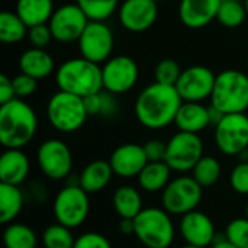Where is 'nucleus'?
I'll list each match as a JSON object with an SVG mask.
<instances>
[{
    "label": "nucleus",
    "mask_w": 248,
    "mask_h": 248,
    "mask_svg": "<svg viewBox=\"0 0 248 248\" xmlns=\"http://www.w3.org/2000/svg\"><path fill=\"white\" fill-rule=\"evenodd\" d=\"M140 77V68L128 55L110 57L102 67L103 90L112 94H124L134 89Z\"/></svg>",
    "instance_id": "nucleus-13"
},
{
    "label": "nucleus",
    "mask_w": 248,
    "mask_h": 248,
    "mask_svg": "<svg viewBox=\"0 0 248 248\" xmlns=\"http://www.w3.org/2000/svg\"><path fill=\"white\" fill-rule=\"evenodd\" d=\"M246 215H247V218H248V205H247V208H246Z\"/></svg>",
    "instance_id": "nucleus-47"
},
{
    "label": "nucleus",
    "mask_w": 248,
    "mask_h": 248,
    "mask_svg": "<svg viewBox=\"0 0 248 248\" xmlns=\"http://www.w3.org/2000/svg\"><path fill=\"white\" fill-rule=\"evenodd\" d=\"M52 0H17L16 13L28 28L48 23L54 13Z\"/></svg>",
    "instance_id": "nucleus-24"
},
{
    "label": "nucleus",
    "mask_w": 248,
    "mask_h": 248,
    "mask_svg": "<svg viewBox=\"0 0 248 248\" xmlns=\"http://www.w3.org/2000/svg\"><path fill=\"white\" fill-rule=\"evenodd\" d=\"M55 81L60 90L80 97H87L103 90L100 64L83 57L62 62L55 73Z\"/></svg>",
    "instance_id": "nucleus-3"
},
{
    "label": "nucleus",
    "mask_w": 248,
    "mask_h": 248,
    "mask_svg": "<svg viewBox=\"0 0 248 248\" xmlns=\"http://www.w3.org/2000/svg\"><path fill=\"white\" fill-rule=\"evenodd\" d=\"M134 225V235L145 248H170L174 241V224L164 208H144Z\"/></svg>",
    "instance_id": "nucleus-5"
},
{
    "label": "nucleus",
    "mask_w": 248,
    "mask_h": 248,
    "mask_svg": "<svg viewBox=\"0 0 248 248\" xmlns=\"http://www.w3.org/2000/svg\"><path fill=\"white\" fill-rule=\"evenodd\" d=\"M148 161H164L167 153V142L160 140H151L144 145Z\"/></svg>",
    "instance_id": "nucleus-40"
},
{
    "label": "nucleus",
    "mask_w": 248,
    "mask_h": 248,
    "mask_svg": "<svg viewBox=\"0 0 248 248\" xmlns=\"http://www.w3.org/2000/svg\"><path fill=\"white\" fill-rule=\"evenodd\" d=\"M155 3H160V1H164V0H154Z\"/></svg>",
    "instance_id": "nucleus-48"
},
{
    "label": "nucleus",
    "mask_w": 248,
    "mask_h": 248,
    "mask_svg": "<svg viewBox=\"0 0 248 248\" xmlns=\"http://www.w3.org/2000/svg\"><path fill=\"white\" fill-rule=\"evenodd\" d=\"M73 248H112V244L99 232H84L76 238Z\"/></svg>",
    "instance_id": "nucleus-39"
},
{
    "label": "nucleus",
    "mask_w": 248,
    "mask_h": 248,
    "mask_svg": "<svg viewBox=\"0 0 248 248\" xmlns=\"http://www.w3.org/2000/svg\"><path fill=\"white\" fill-rule=\"evenodd\" d=\"M217 148L225 155H240L248 150V116L246 113H228L215 125Z\"/></svg>",
    "instance_id": "nucleus-10"
},
{
    "label": "nucleus",
    "mask_w": 248,
    "mask_h": 248,
    "mask_svg": "<svg viewBox=\"0 0 248 248\" xmlns=\"http://www.w3.org/2000/svg\"><path fill=\"white\" fill-rule=\"evenodd\" d=\"M109 163L116 176L124 179L138 177L144 167L148 164V158L144 145L138 144H122L113 150Z\"/></svg>",
    "instance_id": "nucleus-18"
},
{
    "label": "nucleus",
    "mask_w": 248,
    "mask_h": 248,
    "mask_svg": "<svg viewBox=\"0 0 248 248\" xmlns=\"http://www.w3.org/2000/svg\"><path fill=\"white\" fill-rule=\"evenodd\" d=\"M183 100L176 86L153 83L137 97L134 112L137 121L148 129H163L176 121Z\"/></svg>",
    "instance_id": "nucleus-1"
},
{
    "label": "nucleus",
    "mask_w": 248,
    "mask_h": 248,
    "mask_svg": "<svg viewBox=\"0 0 248 248\" xmlns=\"http://www.w3.org/2000/svg\"><path fill=\"white\" fill-rule=\"evenodd\" d=\"M230 183L238 195H248V161H240L232 169Z\"/></svg>",
    "instance_id": "nucleus-36"
},
{
    "label": "nucleus",
    "mask_w": 248,
    "mask_h": 248,
    "mask_svg": "<svg viewBox=\"0 0 248 248\" xmlns=\"http://www.w3.org/2000/svg\"><path fill=\"white\" fill-rule=\"evenodd\" d=\"M179 231L186 244L196 247L209 248L217 238L212 219L206 214L196 209L182 217Z\"/></svg>",
    "instance_id": "nucleus-17"
},
{
    "label": "nucleus",
    "mask_w": 248,
    "mask_h": 248,
    "mask_svg": "<svg viewBox=\"0 0 248 248\" xmlns=\"http://www.w3.org/2000/svg\"><path fill=\"white\" fill-rule=\"evenodd\" d=\"M46 116L55 131L71 134L84 125L89 113L83 97L60 90L51 96L46 105Z\"/></svg>",
    "instance_id": "nucleus-6"
},
{
    "label": "nucleus",
    "mask_w": 248,
    "mask_h": 248,
    "mask_svg": "<svg viewBox=\"0 0 248 248\" xmlns=\"http://www.w3.org/2000/svg\"><path fill=\"white\" fill-rule=\"evenodd\" d=\"M19 70L36 80L51 76L55 70L54 58L45 48H29L23 51L19 57Z\"/></svg>",
    "instance_id": "nucleus-22"
},
{
    "label": "nucleus",
    "mask_w": 248,
    "mask_h": 248,
    "mask_svg": "<svg viewBox=\"0 0 248 248\" xmlns=\"http://www.w3.org/2000/svg\"><path fill=\"white\" fill-rule=\"evenodd\" d=\"M89 22V17L77 3H67L54 10L48 26L55 41L70 44L80 39Z\"/></svg>",
    "instance_id": "nucleus-12"
},
{
    "label": "nucleus",
    "mask_w": 248,
    "mask_h": 248,
    "mask_svg": "<svg viewBox=\"0 0 248 248\" xmlns=\"http://www.w3.org/2000/svg\"><path fill=\"white\" fill-rule=\"evenodd\" d=\"M16 97L15 89H13V81L7 76L1 74L0 76V105H4Z\"/></svg>",
    "instance_id": "nucleus-42"
},
{
    "label": "nucleus",
    "mask_w": 248,
    "mask_h": 248,
    "mask_svg": "<svg viewBox=\"0 0 248 248\" xmlns=\"http://www.w3.org/2000/svg\"><path fill=\"white\" fill-rule=\"evenodd\" d=\"M217 76L209 67L192 65L182 71L176 89L183 102H203L211 99Z\"/></svg>",
    "instance_id": "nucleus-15"
},
{
    "label": "nucleus",
    "mask_w": 248,
    "mask_h": 248,
    "mask_svg": "<svg viewBox=\"0 0 248 248\" xmlns=\"http://www.w3.org/2000/svg\"><path fill=\"white\" fill-rule=\"evenodd\" d=\"M12 81H13L15 94L17 99H26L32 96L38 89V80L23 73L17 74Z\"/></svg>",
    "instance_id": "nucleus-37"
},
{
    "label": "nucleus",
    "mask_w": 248,
    "mask_h": 248,
    "mask_svg": "<svg viewBox=\"0 0 248 248\" xmlns=\"http://www.w3.org/2000/svg\"><path fill=\"white\" fill-rule=\"evenodd\" d=\"M28 26L17 16V13L1 12L0 13V41L3 44H17L28 36Z\"/></svg>",
    "instance_id": "nucleus-28"
},
{
    "label": "nucleus",
    "mask_w": 248,
    "mask_h": 248,
    "mask_svg": "<svg viewBox=\"0 0 248 248\" xmlns=\"http://www.w3.org/2000/svg\"><path fill=\"white\" fill-rule=\"evenodd\" d=\"M118 113V102L115 99V94L102 90L100 92V112L99 116L103 118H112Z\"/></svg>",
    "instance_id": "nucleus-41"
},
{
    "label": "nucleus",
    "mask_w": 248,
    "mask_h": 248,
    "mask_svg": "<svg viewBox=\"0 0 248 248\" xmlns=\"http://www.w3.org/2000/svg\"><path fill=\"white\" fill-rule=\"evenodd\" d=\"M182 71L183 70L180 68V65L174 60L164 58V60H161L157 64L155 71H154V77H155L157 83L169 84V86H176V83L180 78Z\"/></svg>",
    "instance_id": "nucleus-34"
},
{
    "label": "nucleus",
    "mask_w": 248,
    "mask_h": 248,
    "mask_svg": "<svg viewBox=\"0 0 248 248\" xmlns=\"http://www.w3.org/2000/svg\"><path fill=\"white\" fill-rule=\"evenodd\" d=\"M247 17V10L241 0H221L217 20L222 26L238 28Z\"/></svg>",
    "instance_id": "nucleus-31"
},
{
    "label": "nucleus",
    "mask_w": 248,
    "mask_h": 248,
    "mask_svg": "<svg viewBox=\"0 0 248 248\" xmlns=\"http://www.w3.org/2000/svg\"><path fill=\"white\" fill-rule=\"evenodd\" d=\"M171 171L173 170L166 161H148V164L138 176L140 187L150 193L164 190L170 183Z\"/></svg>",
    "instance_id": "nucleus-25"
},
{
    "label": "nucleus",
    "mask_w": 248,
    "mask_h": 248,
    "mask_svg": "<svg viewBox=\"0 0 248 248\" xmlns=\"http://www.w3.org/2000/svg\"><path fill=\"white\" fill-rule=\"evenodd\" d=\"M244 6H246V10H247V16H248V0H244Z\"/></svg>",
    "instance_id": "nucleus-46"
},
{
    "label": "nucleus",
    "mask_w": 248,
    "mask_h": 248,
    "mask_svg": "<svg viewBox=\"0 0 248 248\" xmlns=\"http://www.w3.org/2000/svg\"><path fill=\"white\" fill-rule=\"evenodd\" d=\"M225 238L238 248H248V218L232 219L225 230Z\"/></svg>",
    "instance_id": "nucleus-35"
},
{
    "label": "nucleus",
    "mask_w": 248,
    "mask_h": 248,
    "mask_svg": "<svg viewBox=\"0 0 248 248\" xmlns=\"http://www.w3.org/2000/svg\"><path fill=\"white\" fill-rule=\"evenodd\" d=\"M38 237L25 224H10L3 232V248H36Z\"/></svg>",
    "instance_id": "nucleus-29"
},
{
    "label": "nucleus",
    "mask_w": 248,
    "mask_h": 248,
    "mask_svg": "<svg viewBox=\"0 0 248 248\" xmlns=\"http://www.w3.org/2000/svg\"><path fill=\"white\" fill-rule=\"evenodd\" d=\"M31 163L22 148H6L0 157V183L20 186L29 174Z\"/></svg>",
    "instance_id": "nucleus-20"
},
{
    "label": "nucleus",
    "mask_w": 248,
    "mask_h": 248,
    "mask_svg": "<svg viewBox=\"0 0 248 248\" xmlns=\"http://www.w3.org/2000/svg\"><path fill=\"white\" fill-rule=\"evenodd\" d=\"M113 174L115 173L109 161L94 160L83 169L81 174L78 176V185L89 195L99 193L110 183Z\"/></svg>",
    "instance_id": "nucleus-23"
},
{
    "label": "nucleus",
    "mask_w": 248,
    "mask_h": 248,
    "mask_svg": "<svg viewBox=\"0 0 248 248\" xmlns=\"http://www.w3.org/2000/svg\"><path fill=\"white\" fill-rule=\"evenodd\" d=\"M192 173H193V179L202 187H211L218 183L221 173H222V167H221V163L215 157L203 155L199 160V163L195 166Z\"/></svg>",
    "instance_id": "nucleus-30"
},
{
    "label": "nucleus",
    "mask_w": 248,
    "mask_h": 248,
    "mask_svg": "<svg viewBox=\"0 0 248 248\" xmlns=\"http://www.w3.org/2000/svg\"><path fill=\"white\" fill-rule=\"evenodd\" d=\"M158 3L154 0H124L118 9L119 23L129 32L148 31L157 20Z\"/></svg>",
    "instance_id": "nucleus-16"
},
{
    "label": "nucleus",
    "mask_w": 248,
    "mask_h": 248,
    "mask_svg": "<svg viewBox=\"0 0 248 248\" xmlns=\"http://www.w3.org/2000/svg\"><path fill=\"white\" fill-rule=\"evenodd\" d=\"M203 157V142L198 134L179 131L167 141L166 163L173 171L187 173Z\"/></svg>",
    "instance_id": "nucleus-9"
},
{
    "label": "nucleus",
    "mask_w": 248,
    "mask_h": 248,
    "mask_svg": "<svg viewBox=\"0 0 248 248\" xmlns=\"http://www.w3.org/2000/svg\"><path fill=\"white\" fill-rule=\"evenodd\" d=\"M52 212L58 224L74 230L78 228L89 217L90 201L89 193L80 185L67 183L55 196Z\"/></svg>",
    "instance_id": "nucleus-7"
},
{
    "label": "nucleus",
    "mask_w": 248,
    "mask_h": 248,
    "mask_svg": "<svg viewBox=\"0 0 248 248\" xmlns=\"http://www.w3.org/2000/svg\"><path fill=\"white\" fill-rule=\"evenodd\" d=\"M180 248H205V247H196V246H189V244H186V246H183V247Z\"/></svg>",
    "instance_id": "nucleus-45"
},
{
    "label": "nucleus",
    "mask_w": 248,
    "mask_h": 248,
    "mask_svg": "<svg viewBox=\"0 0 248 248\" xmlns=\"http://www.w3.org/2000/svg\"><path fill=\"white\" fill-rule=\"evenodd\" d=\"M119 231H121L124 235L134 234V231H135L134 219H122V221H121V225H119Z\"/></svg>",
    "instance_id": "nucleus-43"
},
{
    "label": "nucleus",
    "mask_w": 248,
    "mask_h": 248,
    "mask_svg": "<svg viewBox=\"0 0 248 248\" xmlns=\"http://www.w3.org/2000/svg\"><path fill=\"white\" fill-rule=\"evenodd\" d=\"M28 39H29L32 46L45 48L54 38H52V33H51L48 23H42V25L31 26L28 29Z\"/></svg>",
    "instance_id": "nucleus-38"
},
{
    "label": "nucleus",
    "mask_w": 248,
    "mask_h": 248,
    "mask_svg": "<svg viewBox=\"0 0 248 248\" xmlns=\"http://www.w3.org/2000/svg\"><path fill=\"white\" fill-rule=\"evenodd\" d=\"M89 20L105 22L118 9L119 0H76Z\"/></svg>",
    "instance_id": "nucleus-32"
},
{
    "label": "nucleus",
    "mask_w": 248,
    "mask_h": 248,
    "mask_svg": "<svg viewBox=\"0 0 248 248\" xmlns=\"http://www.w3.org/2000/svg\"><path fill=\"white\" fill-rule=\"evenodd\" d=\"M202 186L193 179V176H180L163 190L161 203L170 215H186L195 211L202 201Z\"/></svg>",
    "instance_id": "nucleus-8"
},
{
    "label": "nucleus",
    "mask_w": 248,
    "mask_h": 248,
    "mask_svg": "<svg viewBox=\"0 0 248 248\" xmlns=\"http://www.w3.org/2000/svg\"><path fill=\"white\" fill-rule=\"evenodd\" d=\"M112 203L121 219H135L137 215L144 209L141 193L138 192V189L129 185L121 186L115 190Z\"/></svg>",
    "instance_id": "nucleus-26"
},
{
    "label": "nucleus",
    "mask_w": 248,
    "mask_h": 248,
    "mask_svg": "<svg viewBox=\"0 0 248 248\" xmlns=\"http://www.w3.org/2000/svg\"><path fill=\"white\" fill-rule=\"evenodd\" d=\"M221 0H180V22L190 29H201L217 19Z\"/></svg>",
    "instance_id": "nucleus-19"
},
{
    "label": "nucleus",
    "mask_w": 248,
    "mask_h": 248,
    "mask_svg": "<svg viewBox=\"0 0 248 248\" xmlns=\"http://www.w3.org/2000/svg\"><path fill=\"white\" fill-rule=\"evenodd\" d=\"M36 161L42 174L49 180H64L71 174L73 154L61 140L51 138L44 141L36 151Z\"/></svg>",
    "instance_id": "nucleus-11"
},
{
    "label": "nucleus",
    "mask_w": 248,
    "mask_h": 248,
    "mask_svg": "<svg viewBox=\"0 0 248 248\" xmlns=\"http://www.w3.org/2000/svg\"><path fill=\"white\" fill-rule=\"evenodd\" d=\"M77 42L83 58L102 64L110 58L115 38L112 29L105 22L90 20Z\"/></svg>",
    "instance_id": "nucleus-14"
},
{
    "label": "nucleus",
    "mask_w": 248,
    "mask_h": 248,
    "mask_svg": "<svg viewBox=\"0 0 248 248\" xmlns=\"http://www.w3.org/2000/svg\"><path fill=\"white\" fill-rule=\"evenodd\" d=\"M76 238L70 228L61 224L49 225L42 234V244L45 248H73Z\"/></svg>",
    "instance_id": "nucleus-33"
},
{
    "label": "nucleus",
    "mask_w": 248,
    "mask_h": 248,
    "mask_svg": "<svg viewBox=\"0 0 248 248\" xmlns=\"http://www.w3.org/2000/svg\"><path fill=\"white\" fill-rule=\"evenodd\" d=\"M211 248H238V247H237V246H234L232 243H230V241L225 238V235H224V237L217 235V238H215V241H214V244L211 246Z\"/></svg>",
    "instance_id": "nucleus-44"
},
{
    "label": "nucleus",
    "mask_w": 248,
    "mask_h": 248,
    "mask_svg": "<svg viewBox=\"0 0 248 248\" xmlns=\"http://www.w3.org/2000/svg\"><path fill=\"white\" fill-rule=\"evenodd\" d=\"M174 124L179 131L199 134L209 125H212L209 108H206L201 102H183L177 112Z\"/></svg>",
    "instance_id": "nucleus-21"
},
{
    "label": "nucleus",
    "mask_w": 248,
    "mask_h": 248,
    "mask_svg": "<svg viewBox=\"0 0 248 248\" xmlns=\"http://www.w3.org/2000/svg\"><path fill=\"white\" fill-rule=\"evenodd\" d=\"M38 118L23 99L0 105V142L4 148H23L35 137Z\"/></svg>",
    "instance_id": "nucleus-2"
},
{
    "label": "nucleus",
    "mask_w": 248,
    "mask_h": 248,
    "mask_svg": "<svg viewBox=\"0 0 248 248\" xmlns=\"http://www.w3.org/2000/svg\"><path fill=\"white\" fill-rule=\"evenodd\" d=\"M23 208V192L19 186L0 183V222L10 224Z\"/></svg>",
    "instance_id": "nucleus-27"
},
{
    "label": "nucleus",
    "mask_w": 248,
    "mask_h": 248,
    "mask_svg": "<svg viewBox=\"0 0 248 248\" xmlns=\"http://www.w3.org/2000/svg\"><path fill=\"white\" fill-rule=\"evenodd\" d=\"M211 106L228 113H246L248 109V76L234 68L217 74Z\"/></svg>",
    "instance_id": "nucleus-4"
}]
</instances>
